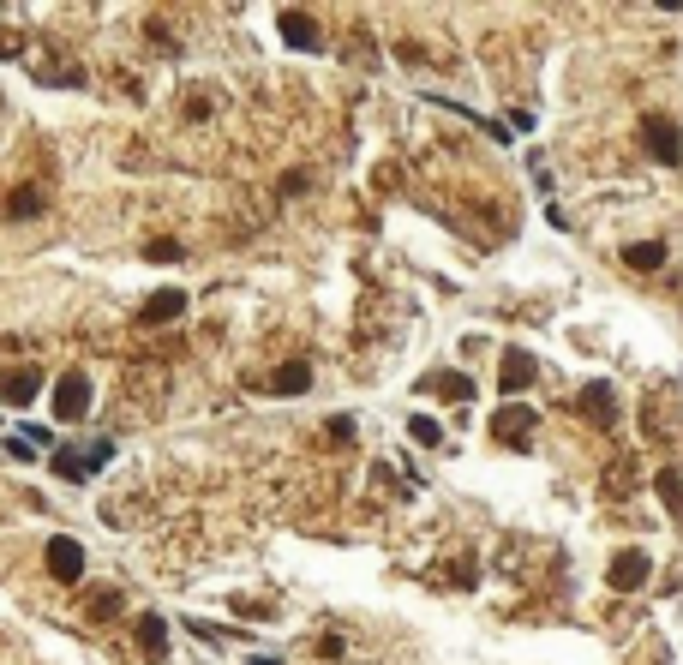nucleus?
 <instances>
[{
	"instance_id": "0eeeda50",
	"label": "nucleus",
	"mask_w": 683,
	"mask_h": 665,
	"mask_svg": "<svg viewBox=\"0 0 683 665\" xmlns=\"http://www.w3.org/2000/svg\"><path fill=\"white\" fill-rule=\"evenodd\" d=\"M582 420H594V426H612V420H618V390H612L606 378H594V384L582 390Z\"/></svg>"
},
{
	"instance_id": "f3484780",
	"label": "nucleus",
	"mask_w": 683,
	"mask_h": 665,
	"mask_svg": "<svg viewBox=\"0 0 683 665\" xmlns=\"http://www.w3.org/2000/svg\"><path fill=\"white\" fill-rule=\"evenodd\" d=\"M84 612L102 624V618H114V612H120V594H114V588H96V594H84Z\"/></svg>"
},
{
	"instance_id": "f03ea898",
	"label": "nucleus",
	"mask_w": 683,
	"mask_h": 665,
	"mask_svg": "<svg viewBox=\"0 0 683 665\" xmlns=\"http://www.w3.org/2000/svg\"><path fill=\"white\" fill-rule=\"evenodd\" d=\"M534 420H540L534 408L510 402V408H498V414H492V438H498V444H510V450H528V444H534Z\"/></svg>"
},
{
	"instance_id": "1a4fd4ad",
	"label": "nucleus",
	"mask_w": 683,
	"mask_h": 665,
	"mask_svg": "<svg viewBox=\"0 0 683 665\" xmlns=\"http://www.w3.org/2000/svg\"><path fill=\"white\" fill-rule=\"evenodd\" d=\"M528 384H534V354H528V348H510V354H504V372H498V390L516 396V390H528Z\"/></svg>"
},
{
	"instance_id": "412c9836",
	"label": "nucleus",
	"mask_w": 683,
	"mask_h": 665,
	"mask_svg": "<svg viewBox=\"0 0 683 665\" xmlns=\"http://www.w3.org/2000/svg\"><path fill=\"white\" fill-rule=\"evenodd\" d=\"M144 252H150V258H180V246H174V240H150Z\"/></svg>"
},
{
	"instance_id": "20e7f679",
	"label": "nucleus",
	"mask_w": 683,
	"mask_h": 665,
	"mask_svg": "<svg viewBox=\"0 0 683 665\" xmlns=\"http://www.w3.org/2000/svg\"><path fill=\"white\" fill-rule=\"evenodd\" d=\"M54 414H60V420H84V414H90V378H84V372H60V384H54Z\"/></svg>"
},
{
	"instance_id": "4468645a",
	"label": "nucleus",
	"mask_w": 683,
	"mask_h": 665,
	"mask_svg": "<svg viewBox=\"0 0 683 665\" xmlns=\"http://www.w3.org/2000/svg\"><path fill=\"white\" fill-rule=\"evenodd\" d=\"M654 492H660V504L683 522V474L678 468H660V474H654Z\"/></svg>"
},
{
	"instance_id": "6e6552de",
	"label": "nucleus",
	"mask_w": 683,
	"mask_h": 665,
	"mask_svg": "<svg viewBox=\"0 0 683 665\" xmlns=\"http://www.w3.org/2000/svg\"><path fill=\"white\" fill-rule=\"evenodd\" d=\"M186 312V294L180 288H162V294H150L144 306H138V324H174Z\"/></svg>"
},
{
	"instance_id": "9d476101",
	"label": "nucleus",
	"mask_w": 683,
	"mask_h": 665,
	"mask_svg": "<svg viewBox=\"0 0 683 665\" xmlns=\"http://www.w3.org/2000/svg\"><path fill=\"white\" fill-rule=\"evenodd\" d=\"M276 24H282V36H288L294 48H324V36H318V18H312V12H294V6H288Z\"/></svg>"
},
{
	"instance_id": "7ed1b4c3",
	"label": "nucleus",
	"mask_w": 683,
	"mask_h": 665,
	"mask_svg": "<svg viewBox=\"0 0 683 665\" xmlns=\"http://www.w3.org/2000/svg\"><path fill=\"white\" fill-rule=\"evenodd\" d=\"M648 576H654V558H648L642 546H624V552L612 558V570H606V582H612L618 594H636V588H642Z\"/></svg>"
},
{
	"instance_id": "aec40b11",
	"label": "nucleus",
	"mask_w": 683,
	"mask_h": 665,
	"mask_svg": "<svg viewBox=\"0 0 683 665\" xmlns=\"http://www.w3.org/2000/svg\"><path fill=\"white\" fill-rule=\"evenodd\" d=\"M348 438H354V420H348V414H336V420H330V444H348Z\"/></svg>"
},
{
	"instance_id": "dca6fc26",
	"label": "nucleus",
	"mask_w": 683,
	"mask_h": 665,
	"mask_svg": "<svg viewBox=\"0 0 683 665\" xmlns=\"http://www.w3.org/2000/svg\"><path fill=\"white\" fill-rule=\"evenodd\" d=\"M138 642H144V660H162L168 654V630H162V618L150 612V618H138Z\"/></svg>"
},
{
	"instance_id": "a211bd4d",
	"label": "nucleus",
	"mask_w": 683,
	"mask_h": 665,
	"mask_svg": "<svg viewBox=\"0 0 683 665\" xmlns=\"http://www.w3.org/2000/svg\"><path fill=\"white\" fill-rule=\"evenodd\" d=\"M6 210H12V222H24V216H36V210H42V192H36V186H24V192H12V204H6Z\"/></svg>"
},
{
	"instance_id": "f8f14e48",
	"label": "nucleus",
	"mask_w": 683,
	"mask_h": 665,
	"mask_svg": "<svg viewBox=\"0 0 683 665\" xmlns=\"http://www.w3.org/2000/svg\"><path fill=\"white\" fill-rule=\"evenodd\" d=\"M270 390H276V396H306V390H312V366L288 360V366H282V372L270 378Z\"/></svg>"
},
{
	"instance_id": "423d86ee",
	"label": "nucleus",
	"mask_w": 683,
	"mask_h": 665,
	"mask_svg": "<svg viewBox=\"0 0 683 665\" xmlns=\"http://www.w3.org/2000/svg\"><path fill=\"white\" fill-rule=\"evenodd\" d=\"M42 558H48V576H54V582H78V576H84V546L66 540V534H54V540L42 546Z\"/></svg>"
},
{
	"instance_id": "6ab92c4d",
	"label": "nucleus",
	"mask_w": 683,
	"mask_h": 665,
	"mask_svg": "<svg viewBox=\"0 0 683 665\" xmlns=\"http://www.w3.org/2000/svg\"><path fill=\"white\" fill-rule=\"evenodd\" d=\"M408 432H414V444H426V450H432V444L444 438V426H438L432 414H414V420H408Z\"/></svg>"
},
{
	"instance_id": "9b49d317",
	"label": "nucleus",
	"mask_w": 683,
	"mask_h": 665,
	"mask_svg": "<svg viewBox=\"0 0 683 665\" xmlns=\"http://www.w3.org/2000/svg\"><path fill=\"white\" fill-rule=\"evenodd\" d=\"M36 390H42V372H36V366H18V372L0 378V402H12V408H24Z\"/></svg>"
},
{
	"instance_id": "39448f33",
	"label": "nucleus",
	"mask_w": 683,
	"mask_h": 665,
	"mask_svg": "<svg viewBox=\"0 0 683 665\" xmlns=\"http://www.w3.org/2000/svg\"><path fill=\"white\" fill-rule=\"evenodd\" d=\"M108 450H114L108 438H96L90 450H60V456H54V474H60V480H90V474L108 462Z\"/></svg>"
},
{
	"instance_id": "f257e3e1",
	"label": "nucleus",
	"mask_w": 683,
	"mask_h": 665,
	"mask_svg": "<svg viewBox=\"0 0 683 665\" xmlns=\"http://www.w3.org/2000/svg\"><path fill=\"white\" fill-rule=\"evenodd\" d=\"M642 144H648V156L660 168H678L683 162V132H678V120H666V114H648L642 120Z\"/></svg>"
},
{
	"instance_id": "ddd939ff",
	"label": "nucleus",
	"mask_w": 683,
	"mask_h": 665,
	"mask_svg": "<svg viewBox=\"0 0 683 665\" xmlns=\"http://www.w3.org/2000/svg\"><path fill=\"white\" fill-rule=\"evenodd\" d=\"M426 390L432 396H450V402H474V378L468 372H438V378H426Z\"/></svg>"
},
{
	"instance_id": "2eb2a0df",
	"label": "nucleus",
	"mask_w": 683,
	"mask_h": 665,
	"mask_svg": "<svg viewBox=\"0 0 683 665\" xmlns=\"http://www.w3.org/2000/svg\"><path fill=\"white\" fill-rule=\"evenodd\" d=\"M624 264L630 270H660L666 264V246L660 240H636V246H624Z\"/></svg>"
}]
</instances>
